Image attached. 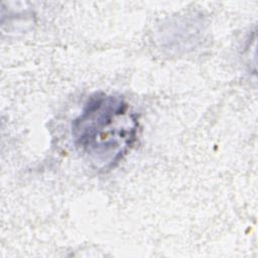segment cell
Instances as JSON below:
<instances>
[{
	"label": "cell",
	"mask_w": 258,
	"mask_h": 258,
	"mask_svg": "<svg viewBox=\"0 0 258 258\" xmlns=\"http://www.w3.org/2000/svg\"><path fill=\"white\" fill-rule=\"evenodd\" d=\"M139 122L120 96L97 92L72 122L71 134L78 151L97 169H110L134 146Z\"/></svg>",
	"instance_id": "1"
}]
</instances>
